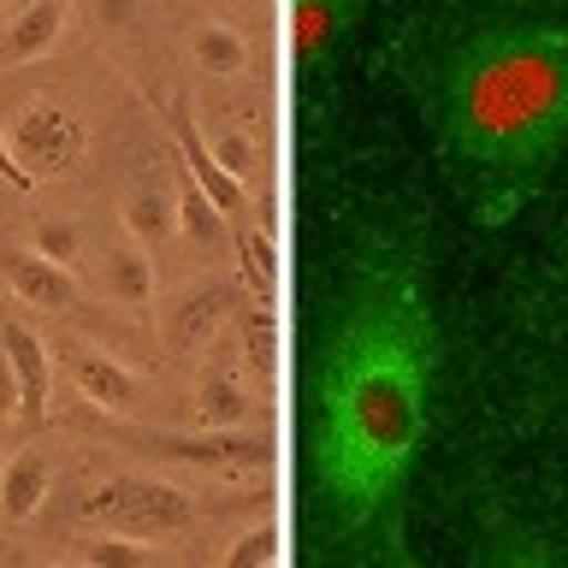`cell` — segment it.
I'll use <instances>...</instances> for the list:
<instances>
[{
  "label": "cell",
  "instance_id": "6da1fadb",
  "mask_svg": "<svg viewBox=\"0 0 568 568\" xmlns=\"http://www.w3.org/2000/svg\"><path fill=\"white\" fill-rule=\"evenodd\" d=\"M438 379V320L426 302L420 248L379 243L355 266L344 320L314 373L308 474L344 532L390 521L403 479L426 444Z\"/></svg>",
  "mask_w": 568,
  "mask_h": 568
},
{
  "label": "cell",
  "instance_id": "7a4b0ae2",
  "mask_svg": "<svg viewBox=\"0 0 568 568\" xmlns=\"http://www.w3.org/2000/svg\"><path fill=\"white\" fill-rule=\"evenodd\" d=\"M438 160L474 225L515 220L568 149V30L486 24L420 83Z\"/></svg>",
  "mask_w": 568,
  "mask_h": 568
},
{
  "label": "cell",
  "instance_id": "3957f363",
  "mask_svg": "<svg viewBox=\"0 0 568 568\" xmlns=\"http://www.w3.org/2000/svg\"><path fill=\"white\" fill-rule=\"evenodd\" d=\"M89 515H101L113 532H136V539H160V532H178L195 515V504L178 486L154 474H119L113 486H101L89 497Z\"/></svg>",
  "mask_w": 568,
  "mask_h": 568
},
{
  "label": "cell",
  "instance_id": "277c9868",
  "mask_svg": "<svg viewBox=\"0 0 568 568\" xmlns=\"http://www.w3.org/2000/svg\"><path fill=\"white\" fill-rule=\"evenodd\" d=\"M0 273H7L12 296L24 302V308L71 314V308L83 302L78 273H71V266H60V261H48L42 248H30V243H7V248H0Z\"/></svg>",
  "mask_w": 568,
  "mask_h": 568
},
{
  "label": "cell",
  "instance_id": "5b68a950",
  "mask_svg": "<svg viewBox=\"0 0 568 568\" xmlns=\"http://www.w3.org/2000/svg\"><path fill=\"white\" fill-rule=\"evenodd\" d=\"M172 142H178V160H184V178L195 190L207 195L213 207L225 213V220H237V213L248 207V195H243V178L225 166L220 154H213V142L195 131V119H184V113H172Z\"/></svg>",
  "mask_w": 568,
  "mask_h": 568
},
{
  "label": "cell",
  "instance_id": "8992f818",
  "mask_svg": "<svg viewBox=\"0 0 568 568\" xmlns=\"http://www.w3.org/2000/svg\"><path fill=\"white\" fill-rule=\"evenodd\" d=\"M48 491H53V456H48V444L42 438L18 444V450L0 462V515H7L12 527H24V521L42 515Z\"/></svg>",
  "mask_w": 568,
  "mask_h": 568
},
{
  "label": "cell",
  "instance_id": "52a82bcc",
  "mask_svg": "<svg viewBox=\"0 0 568 568\" xmlns=\"http://www.w3.org/2000/svg\"><path fill=\"white\" fill-rule=\"evenodd\" d=\"M65 373L89 403L106 408V415H124V408H136V397H142V379L119 362V355H106L101 344H71Z\"/></svg>",
  "mask_w": 568,
  "mask_h": 568
},
{
  "label": "cell",
  "instance_id": "ba28073f",
  "mask_svg": "<svg viewBox=\"0 0 568 568\" xmlns=\"http://www.w3.org/2000/svg\"><path fill=\"white\" fill-rule=\"evenodd\" d=\"M65 18H71V0H24L0 30V71L48 60V48L65 36Z\"/></svg>",
  "mask_w": 568,
  "mask_h": 568
},
{
  "label": "cell",
  "instance_id": "9c48e42d",
  "mask_svg": "<svg viewBox=\"0 0 568 568\" xmlns=\"http://www.w3.org/2000/svg\"><path fill=\"white\" fill-rule=\"evenodd\" d=\"M355 12H362V0H291V36H296V65L314 71L326 65L337 48H344V36L355 24Z\"/></svg>",
  "mask_w": 568,
  "mask_h": 568
},
{
  "label": "cell",
  "instance_id": "30bf717a",
  "mask_svg": "<svg viewBox=\"0 0 568 568\" xmlns=\"http://www.w3.org/2000/svg\"><path fill=\"white\" fill-rule=\"evenodd\" d=\"M474 568H562L557 550H550L532 527H521L509 509H486V527H479V550Z\"/></svg>",
  "mask_w": 568,
  "mask_h": 568
},
{
  "label": "cell",
  "instance_id": "8fae6325",
  "mask_svg": "<svg viewBox=\"0 0 568 568\" xmlns=\"http://www.w3.org/2000/svg\"><path fill=\"white\" fill-rule=\"evenodd\" d=\"M0 349L12 355V373L18 385H24V426H42L48 420V397H53V355L48 344L36 337L24 320H0Z\"/></svg>",
  "mask_w": 568,
  "mask_h": 568
},
{
  "label": "cell",
  "instance_id": "7c38bea8",
  "mask_svg": "<svg viewBox=\"0 0 568 568\" xmlns=\"http://www.w3.org/2000/svg\"><path fill=\"white\" fill-rule=\"evenodd\" d=\"M119 220H124V237H136L142 248L166 243L178 231V190H166L160 178H149V184H131L119 202Z\"/></svg>",
  "mask_w": 568,
  "mask_h": 568
},
{
  "label": "cell",
  "instance_id": "4fadbf2b",
  "mask_svg": "<svg viewBox=\"0 0 568 568\" xmlns=\"http://www.w3.org/2000/svg\"><path fill=\"white\" fill-rule=\"evenodd\" d=\"M184 48H190V65L207 71V78H237V71L248 65V36L237 24H225V18H202V24H190Z\"/></svg>",
  "mask_w": 568,
  "mask_h": 568
},
{
  "label": "cell",
  "instance_id": "5bb4252c",
  "mask_svg": "<svg viewBox=\"0 0 568 568\" xmlns=\"http://www.w3.org/2000/svg\"><path fill=\"white\" fill-rule=\"evenodd\" d=\"M101 278L113 284V296H124V302H154V261H149V248H142L136 237H119L106 243V255H101Z\"/></svg>",
  "mask_w": 568,
  "mask_h": 568
},
{
  "label": "cell",
  "instance_id": "9a60e30c",
  "mask_svg": "<svg viewBox=\"0 0 568 568\" xmlns=\"http://www.w3.org/2000/svg\"><path fill=\"white\" fill-rule=\"evenodd\" d=\"M83 568H154V545L136 539V532H113L101 527L95 539H83Z\"/></svg>",
  "mask_w": 568,
  "mask_h": 568
},
{
  "label": "cell",
  "instance_id": "2e32d148",
  "mask_svg": "<svg viewBox=\"0 0 568 568\" xmlns=\"http://www.w3.org/2000/svg\"><path fill=\"white\" fill-rule=\"evenodd\" d=\"M243 415H248V390L237 379H207L195 390V420H202V433H237Z\"/></svg>",
  "mask_w": 568,
  "mask_h": 568
},
{
  "label": "cell",
  "instance_id": "e0dca14e",
  "mask_svg": "<svg viewBox=\"0 0 568 568\" xmlns=\"http://www.w3.org/2000/svg\"><path fill=\"white\" fill-rule=\"evenodd\" d=\"M273 550H278V532L261 521V527H248L243 539L225 550V557H220V568H266V562H273Z\"/></svg>",
  "mask_w": 568,
  "mask_h": 568
},
{
  "label": "cell",
  "instance_id": "ac0fdd59",
  "mask_svg": "<svg viewBox=\"0 0 568 568\" xmlns=\"http://www.w3.org/2000/svg\"><path fill=\"white\" fill-rule=\"evenodd\" d=\"M30 248H42L48 261H60V266H71L78 273V231H71L65 220H42L36 225V243Z\"/></svg>",
  "mask_w": 568,
  "mask_h": 568
},
{
  "label": "cell",
  "instance_id": "d6986e66",
  "mask_svg": "<svg viewBox=\"0 0 568 568\" xmlns=\"http://www.w3.org/2000/svg\"><path fill=\"white\" fill-rule=\"evenodd\" d=\"M0 178H7V190H18V195H30V190H36V178H30L24 160L12 154V136H7V131H0Z\"/></svg>",
  "mask_w": 568,
  "mask_h": 568
},
{
  "label": "cell",
  "instance_id": "ffe728a7",
  "mask_svg": "<svg viewBox=\"0 0 568 568\" xmlns=\"http://www.w3.org/2000/svg\"><path fill=\"white\" fill-rule=\"evenodd\" d=\"M7 415H24V385H18V373H12V355L0 349V420Z\"/></svg>",
  "mask_w": 568,
  "mask_h": 568
},
{
  "label": "cell",
  "instance_id": "44dd1931",
  "mask_svg": "<svg viewBox=\"0 0 568 568\" xmlns=\"http://www.w3.org/2000/svg\"><path fill=\"white\" fill-rule=\"evenodd\" d=\"M390 568H408V557H403V545H397V557H390Z\"/></svg>",
  "mask_w": 568,
  "mask_h": 568
}]
</instances>
